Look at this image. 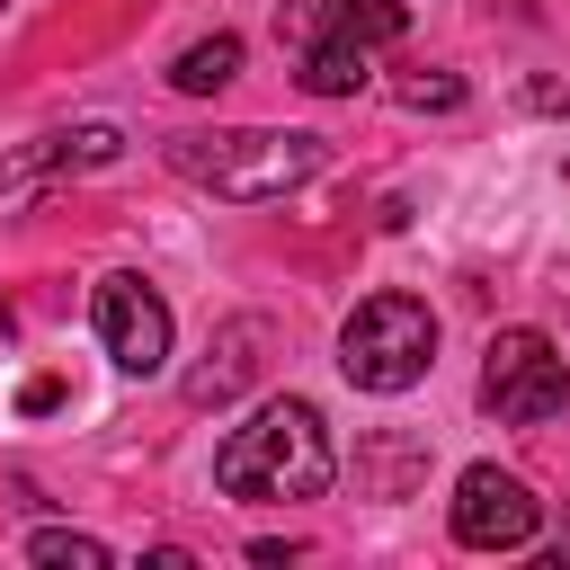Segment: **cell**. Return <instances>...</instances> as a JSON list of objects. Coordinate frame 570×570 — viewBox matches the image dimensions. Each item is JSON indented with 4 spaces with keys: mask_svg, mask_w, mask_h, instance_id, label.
Returning a JSON list of instances; mask_svg holds the SVG:
<instances>
[{
    "mask_svg": "<svg viewBox=\"0 0 570 570\" xmlns=\"http://www.w3.org/2000/svg\"><path fill=\"white\" fill-rule=\"evenodd\" d=\"M445 517H454V543H463V552H525L534 525H543V499H534L517 472H499V463H463Z\"/></svg>",
    "mask_w": 570,
    "mask_h": 570,
    "instance_id": "cell-5",
    "label": "cell"
},
{
    "mask_svg": "<svg viewBox=\"0 0 570 570\" xmlns=\"http://www.w3.org/2000/svg\"><path fill=\"white\" fill-rule=\"evenodd\" d=\"M312 18H321V27H338V36H356L365 53H374V45H392V36L410 27V9H401V0H321Z\"/></svg>",
    "mask_w": 570,
    "mask_h": 570,
    "instance_id": "cell-11",
    "label": "cell"
},
{
    "mask_svg": "<svg viewBox=\"0 0 570 570\" xmlns=\"http://www.w3.org/2000/svg\"><path fill=\"white\" fill-rule=\"evenodd\" d=\"M160 160L187 187H214L223 205H276V196H294L303 178L330 169V142L285 134V125H214V134H169Z\"/></svg>",
    "mask_w": 570,
    "mask_h": 570,
    "instance_id": "cell-2",
    "label": "cell"
},
{
    "mask_svg": "<svg viewBox=\"0 0 570 570\" xmlns=\"http://www.w3.org/2000/svg\"><path fill=\"white\" fill-rule=\"evenodd\" d=\"M338 481V445L303 392L258 401L223 445H214V490L223 499H321Z\"/></svg>",
    "mask_w": 570,
    "mask_h": 570,
    "instance_id": "cell-1",
    "label": "cell"
},
{
    "mask_svg": "<svg viewBox=\"0 0 570 570\" xmlns=\"http://www.w3.org/2000/svg\"><path fill=\"white\" fill-rule=\"evenodd\" d=\"M249 347H267V321H232V330L214 338V365H196V374H187V401H196V410H223V401L258 374V356H249Z\"/></svg>",
    "mask_w": 570,
    "mask_h": 570,
    "instance_id": "cell-9",
    "label": "cell"
},
{
    "mask_svg": "<svg viewBox=\"0 0 570 570\" xmlns=\"http://www.w3.org/2000/svg\"><path fill=\"white\" fill-rule=\"evenodd\" d=\"M276 27H294V45H303V62H294V80H303L312 98H356V89H365V71H374V53H365L356 36H338V27H321L312 9H294V18H276Z\"/></svg>",
    "mask_w": 570,
    "mask_h": 570,
    "instance_id": "cell-7",
    "label": "cell"
},
{
    "mask_svg": "<svg viewBox=\"0 0 570 570\" xmlns=\"http://www.w3.org/2000/svg\"><path fill=\"white\" fill-rule=\"evenodd\" d=\"M428 365H436V312L419 303V294H365L356 312H347V330H338V374L356 383V392H410V383H428Z\"/></svg>",
    "mask_w": 570,
    "mask_h": 570,
    "instance_id": "cell-3",
    "label": "cell"
},
{
    "mask_svg": "<svg viewBox=\"0 0 570 570\" xmlns=\"http://www.w3.org/2000/svg\"><path fill=\"white\" fill-rule=\"evenodd\" d=\"M401 107H419V116L436 107L445 116V107H463V80L454 71H419V80H401Z\"/></svg>",
    "mask_w": 570,
    "mask_h": 570,
    "instance_id": "cell-13",
    "label": "cell"
},
{
    "mask_svg": "<svg viewBox=\"0 0 570 570\" xmlns=\"http://www.w3.org/2000/svg\"><path fill=\"white\" fill-rule=\"evenodd\" d=\"M481 410L499 428H543L570 410V356L543 330H499L481 347Z\"/></svg>",
    "mask_w": 570,
    "mask_h": 570,
    "instance_id": "cell-4",
    "label": "cell"
},
{
    "mask_svg": "<svg viewBox=\"0 0 570 570\" xmlns=\"http://www.w3.org/2000/svg\"><path fill=\"white\" fill-rule=\"evenodd\" d=\"M89 321H98V347H107L125 374H160V365H169V303H160L151 276H134V267L98 276Z\"/></svg>",
    "mask_w": 570,
    "mask_h": 570,
    "instance_id": "cell-6",
    "label": "cell"
},
{
    "mask_svg": "<svg viewBox=\"0 0 570 570\" xmlns=\"http://www.w3.org/2000/svg\"><path fill=\"white\" fill-rule=\"evenodd\" d=\"M116 151H125L116 125H62V134H45L36 151H18V160L0 169V187H18V178H53V169H107Z\"/></svg>",
    "mask_w": 570,
    "mask_h": 570,
    "instance_id": "cell-8",
    "label": "cell"
},
{
    "mask_svg": "<svg viewBox=\"0 0 570 570\" xmlns=\"http://www.w3.org/2000/svg\"><path fill=\"white\" fill-rule=\"evenodd\" d=\"M232 71H240V36H232V27H214V36H196V45L169 62V89H187V98H214Z\"/></svg>",
    "mask_w": 570,
    "mask_h": 570,
    "instance_id": "cell-10",
    "label": "cell"
},
{
    "mask_svg": "<svg viewBox=\"0 0 570 570\" xmlns=\"http://www.w3.org/2000/svg\"><path fill=\"white\" fill-rule=\"evenodd\" d=\"M27 561H71V570H107L116 552H107L98 534H80V525H36V534H27Z\"/></svg>",
    "mask_w": 570,
    "mask_h": 570,
    "instance_id": "cell-12",
    "label": "cell"
}]
</instances>
